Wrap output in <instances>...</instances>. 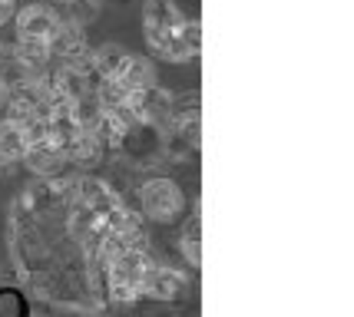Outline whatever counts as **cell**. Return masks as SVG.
Segmentation results:
<instances>
[{
    "mask_svg": "<svg viewBox=\"0 0 354 317\" xmlns=\"http://www.w3.org/2000/svg\"><path fill=\"white\" fill-rule=\"evenodd\" d=\"M185 287H189V278L176 268H162V265H153L142 281V291L156 301H176L185 294Z\"/></svg>",
    "mask_w": 354,
    "mask_h": 317,
    "instance_id": "obj_8",
    "label": "cell"
},
{
    "mask_svg": "<svg viewBox=\"0 0 354 317\" xmlns=\"http://www.w3.org/2000/svg\"><path fill=\"white\" fill-rule=\"evenodd\" d=\"M139 202H142L146 218L162 222V225L176 222V218L183 215V209H185L183 189H179L172 179H166V175H156V179L142 182V185H139Z\"/></svg>",
    "mask_w": 354,
    "mask_h": 317,
    "instance_id": "obj_2",
    "label": "cell"
},
{
    "mask_svg": "<svg viewBox=\"0 0 354 317\" xmlns=\"http://www.w3.org/2000/svg\"><path fill=\"white\" fill-rule=\"evenodd\" d=\"M149 50H153L156 57H162L166 63H189L199 57L202 50V23L199 20H189L185 17L183 27H176L172 33H166V37H159L156 44H149Z\"/></svg>",
    "mask_w": 354,
    "mask_h": 317,
    "instance_id": "obj_3",
    "label": "cell"
},
{
    "mask_svg": "<svg viewBox=\"0 0 354 317\" xmlns=\"http://www.w3.org/2000/svg\"><path fill=\"white\" fill-rule=\"evenodd\" d=\"M27 146H30V129H27V122L7 116V119L0 122V166L24 162Z\"/></svg>",
    "mask_w": 354,
    "mask_h": 317,
    "instance_id": "obj_9",
    "label": "cell"
},
{
    "mask_svg": "<svg viewBox=\"0 0 354 317\" xmlns=\"http://www.w3.org/2000/svg\"><path fill=\"white\" fill-rule=\"evenodd\" d=\"M0 7H14V0H0Z\"/></svg>",
    "mask_w": 354,
    "mask_h": 317,
    "instance_id": "obj_20",
    "label": "cell"
},
{
    "mask_svg": "<svg viewBox=\"0 0 354 317\" xmlns=\"http://www.w3.org/2000/svg\"><path fill=\"white\" fill-rule=\"evenodd\" d=\"M50 57H53V46L44 40H17L14 44V63L24 73H44Z\"/></svg>",
    "mask_w": 354,
    "mask_h": 317,
    "instance_id": "obj_11",
    "label": "cell"
},
{
    "mask_svg": "<svg viewBox=\"0 0 354 317\" xmlns=\"http://www.w3.org/2000/svg\"><path fill=\"white\" fill-rule=\"evenodd\" d=\"M156 261L142 248H126L116 258L106 261V278H109V294L116 301H136L142 294V281L146 271L153 268Z\"/></svg>",
    "mask_w": 354,
    "mask_h": 317,
    "instance_id": "obj_1",
    "label": "cell"
},
{
    "mask_svg": "<svg viewBox=\"0 0 354 317\" xmlns=\"http://www.w3.org/2000/svg\"><path fill=\"white\" fill-rule=\"evenodd\" d=\"M172 109V96L159 83L146 86V90H133L126 106L120 109L129 122H149V126H166Z\"/></svg>",
    "mask_w": 354,
    "mask_h": 317,
    "instance_id": "obj_4",
    "label": "cell"
},
{
    "mask_svg": "<svg viewBox=\"0 0 354 317\" xmlns=\"http://www.w3.org/2000/svg\"><path fill=\"white\" fill-rule=\"evenodd\" d=\"M113 79H120L126 90H146V86H153V83H159L156 79V66L146 57H136V53H129L126 57V63L120 66V73L113 76Z\"/></svg>",
    "mask_w": 354,
    "mask_h": 317,
    "instance_id": "obj_12",
    "label": "cell"
},
{
    "mask_svg": "<svg viewBox=\"0 0 354 317\" xmlns=\"http://www.w3.org/2000/svg\"><path fill=\"white\" fill-rule=\"evenodd\" d=\"M66 3V20H73V23H80V27H86L90 20H96L100 17V0H63Z\"/></svg>",
    "mask_w": 354,
    "mask_h": 317,
    "instance_id": "obj_16",
    "label": "cell"
},
{
    "mask_svg": "<svg viewBox=\"0 0 354 317\" xmlns=\"http://www.w3.org/2000/svg\"><path fill=\"white\" fill-rule=\"evenodd\" d=\"M185 14L179 10L176 0H146L142 7V30H146V40L156 44L159 37L172 33L176 27H183Z\"/></svg>",
    "mask_w": 354,
    "mask_h": 317,
    "instance_id": "obj_7",
    "label": "cell"
},
{
    "mask_svg": "<svg viewBox=\"0 0 354 317\" xmlns=\"http://www.w3.org/2000/svg\"><path fill=\"white\" fill-rule=\"evenodd\" d=\"M202 228H199V209H196V218H189L185 222V228H183V255H185V261L192 265V268H199L202 265Z\"/></svg>",
    "mask_w": 354,
    "mask_h": 317,
    "instance_id": "obj_15",
    "label": "cell"
},
{
    "mask_svg": "<svg viewBox=\"0 0 354 317\" xmlns=\"http://www.w3.org/2000/svg\"><path fill=\"white\" fill-rule=\"evenodd\" d=\"M24 162L30 166V172L53 179L57 172H63V166H66L70 159H66V149H63L60 139H53L50 133H44V136L30 139V146H27V152H24Z\"/></svg>",
    "mask_w": 354,
    "mask_h": 317,
    "instance_id": "obj_6",
    "label": "cell"
},
{
    "mask_svg": "<svg viewBox=\"0 0 354 317\" xmlns=\"http://www.w3.org/2000/svg\"><path fill=\"white\" fill-rule=\"evenodd\" d=\"M10 17H14V7H0V27H3Z\"/></svg>",
    "mask_w": 354,
    "mask_h": 317,
    "instance_id": "obj_17",
    "label": "cell"
},
{
    "mask_svg": "<svg viewBox=\"0 0 354 317\" xmlns=\"http://www.w3.org/2000/svg\"><path fill=\"white\" fill-rule=\"evenodd\" d=\"M103 152H106L103 149V142L93 136V129H86V126H83L77 136L66 142V159H70V162H77V166H86V169L96 166V162L103 159Z\"/></svg>",
    "mask_w": 354,
    "mask_h": 317,
    "instance_id": "obj_13",
    "label": "cell"
},
{
    "mask_svg": "<svg viewBox=\"0 0 354 317\" xmlns=\"http://www.w3.org/2000/svg\"><path fill=\"white\" fill-rule=\"evenodd\" d=\"M60 20L63 17L57 14L50 3H27V7L14 17L17 40H44V44H50L57 27H60Z\"/></svg>",
    "mask_w": 354,
    "mask_h": 317,
    "instance_id": "obj_5",
    "label": "cell"
},
{
    "mask_svg": "<svg viewBox=\"0 0 354 317\" xmlns=\"http://www.w3.org/2000/svg\"><path fill=\"white\" fill-rule=\"evenodd\" d=\"M126 57H129V50H126V46H120V44H103V46H96V50H90L93 70H96V76H100V79L120 73V66L126 63Z\"/></svg>",
    "mask_w": 354,
    "mask_h": 317,
    "instance_id": "obj_14",
    "label": "cell"
},
{
    "mask_svg": "<svg viewBox=\"0 0 354 317\" xmlns=\"http://www.w3.org/2000/svg\"><path fill=\"white\" fill-rule=\"evenodd\" d=\"M3 99H7V79L0 76V106H3Z\"/></svg>",
    "mask_w": 354,
    "mask_h": 317,
    "instance_id": "obj_18",
    "label": "cell"
},
{
    "mask_svg": "<svg viewBox=\"0 0 354 317\" xmlns=\"http://www.w3.org/2000/svg\"><path fill=\"white\" fill-rule=\"evenodd\" d=\"M7 53H10V50H7V44H0V63H3V60H10Z\"/></svg>",
    "mask_w": 354,
    "mask_h": 317,
    "instance_id": "obj_19",
    "label": "cell"
},
{
    "mask_svg": "<svg viewBox=\"0 0 354 317\" xmlns=\"http://www.w3.org/2000/svg\"><path fill=\"white\" fill-rule=\"evenodd\" d=\"M50 46H53V57H63V63L80 60V57L90 53L86 30H83L80 23H73V20H60V27H57V33H53Z\"/></svg>",
    "mask_w": 354,
    "mask_h": 317,
    "instance_id": "obj_10",
    "label": "cell"
}]
</instances>
